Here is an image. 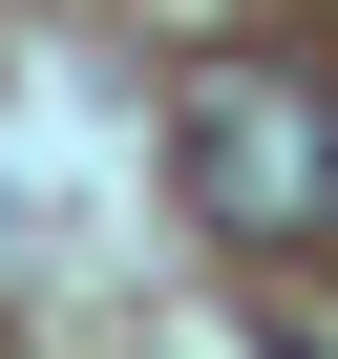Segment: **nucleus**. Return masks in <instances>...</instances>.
Returning a JSON list of instances; mask_svg holds the SVG:
<instances>
[{
  "instance_id": "f257e3e1",
  "label": "nucleus",
  "mask_w": 338,
  "mask_h": 359,
  "mask_svg": "<svg viewBox=\"0 0 338 359\" xmlns=\"http://www.w3.org/2000/svg\"><path fill=\"white\" fill-rule=\"evenodd\" d=\"M191 191H212L233 233H317V212H338V106H317L296 64L191 85Z\"/></svg>"
},
{
  "instance_id": "f03ea898",
  "label": "nucleus",
  "mask_w": 338,
  "mask_h": 359,
  "mask_svg": "<svg viewBox=\"0 0 338 359\" xmlns=\"http://www.w3.org/2000/svg\"><path fill=\"white\" fill-rule=\"evenodd\" d=\"M275 359H317V338H275Z\"/></svg>"
}]
</instances>
